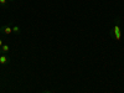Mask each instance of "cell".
<instances>
[{
  "instance_id": "cell-7",
  "label": "cell",
  "mask_w": 124,
  "mask_h": 93,
  "mask_svg": "<svg viewBox=\"0 0 124 93\" xmlns=\"http://www.w3.org/2000/svg\"><path fill=\"white\" fill-rule=\"evenodd\" d=\"M3 45H4V44H3V40L0 39V48H1V46H3Z\"/></svg>"
},
{
  "instance_id": "cell-5",
  "label": "cell",
  "mask_w": 124,
  "mask_h": 93,
  "mask_svg": "<svg viewBox=\"0 0 124 93\" xmlns=\"http://www.w3.org/2000/svg\"><path fill=\"white\" fill-rule=\"evenodd\" d=\"M8 4H9V0H0V6L6 8V6H8Z\"/></svg>"
},
{
  "instance_id": "cell-8",
  "label": "cell",
  "mask_w": 124,
  "mask_h": 93,
  "mask_svg": "<svg viewBox=\"0 0 124 93\" xmlns=\"http://www.w3.org/2000/svg\"><path fill=\"white\" fill-rule=\"evenodd\" d=\"M1 52H3V51H1V48H0V55H3V54H1Z\"/></svg>"
},
{
  "instance_id": "cell-4",
  "label": "cell",
  "mask_w": 124,
  "mask_h": 93,
  "mask_svg": "<svg viewBox=\"0 0 124 93\" xmlns=\"http://www.w3.org/2000/svg\"><path fill=\"white\" fill-rule=\"evenodd\" d=\"M10 50V47H9V45H6V44H4L3 46H1V51L3 52H8V51Z\"/></svg>"
},
{
  "instance_id": "cell-9",
  "label": "cell",
  "mask_w": 124,
  "mask_h": 93,
  "mask_svg": "<svg viewBox=\"0 0 124 93\" xmlns=\"http://www.w3.org/2000/svg\"><path fill=\"white\" fill-rule=\"evenodd\" d=\"M42 93H50V92H42Z\"/></svg>"
},
{
  "instance_id": "cell-6",
  "label": "cell",
  "mask_w": 124,
  "mask_h": 93,
  "mask_svg": "<svg viewBox=\"0 0 124 93\" xmlns=\"http://www.w3.org/2000/svg\"><path fill=\"white\" fill-rule=\"evenodd\" d=\"M13 32H15V34H20V27H19L17 25H14V26H13Z\"/></svg>"
},
{
  "instance_id": "cell-1",
  "label": "cell",
  "mask_w": 124,
  "mask_h": 93,
  "mask_svg": "<svg viewBox=\"0 0 124 93\" xmlns=\"http://www.w3.org/2000/svg\"><path fill=\"white\" fill-rule=\"evenodd\" d=\"M110 36L114 37V40H120V37H122V31H120V26H119V19H117L116 26L110 30Z\"/></svg>"
},
{
  "instance_id": "cell-10",
  "label": "cell",
  "mask_w": 124,
  "mask_h": 93,
  "mask_svg": "<svg viewBox=\"0 0 124 93\" xmlns=\"http://www.w3.org/2000/svg\"><path fill=\"white\" fill-rule=\"evenodd\" d=\"M9 1H14V0H9Z\"/></svg>"
},
{
  "instance_id": "cell-2",
  "label": "cell",
  "mask_w": 124,
  "mask_h": 93,
  "mask_svg": "<svg viewBox=\"0 0 124 93\" xmlns=\"http://www.w3.org/2000/svg\"><path fill=\"white\" fill-rule=\"evenodd\" d=\"M0 32L4 34V35H6V36H9L10 34L13 32V26H10V25L1 26V27H0Z\"/></svg>"
},
{
  "instance_id": "cell-3",
  "label": "cell",
  "mask_w": 124,
  "mask_h": 93,
  "mask_svg": "<svg viewBox=\"0 0 124 93\" xmlns=\"http://www.w3.org/2000/svg\"><path fill=\"white\" fill-rule=\"evenodd\" d=\"M8 56L6 55H0V63L1 65H6L8 63Z\"/></svg>"
}]
</instances>
